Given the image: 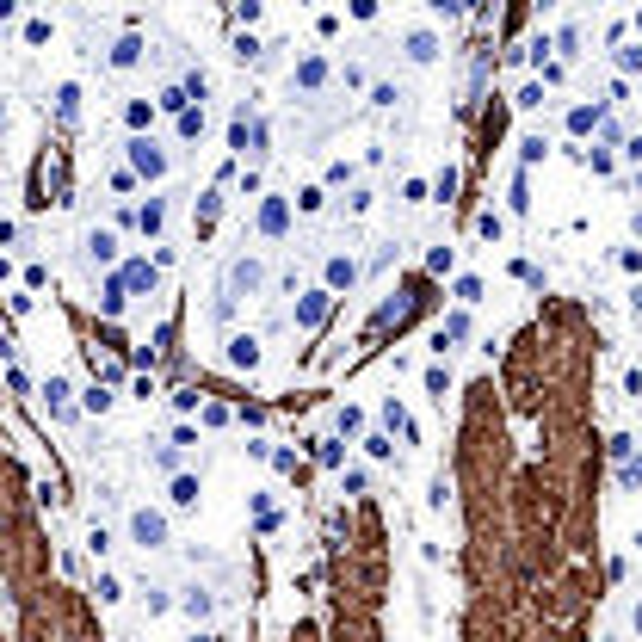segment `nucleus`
Segmentation results:
<instances>
[{
  "label": "nucleus",
  "mask_w": 642,
  "mask_h": 642,
  "mask_svg": "<svg viewBox=\"0 0 642 642\" xmlns=\"http://www.w3.org/2000/svg\"><path fill=\"white\" fill-rule=\"evenodd\" d=\"M321 81H328V62H321V56H309V62L297 68V87H309V93H315Z\"/></svg>",
  "instance_id": "nucleus-8"
},
{
  "label": "nucleus",
  "mask_w": 642,
  "mask_h": 642,
  "mask_svg": "<svg viewBox=\"0 0 642 642\" xmlns=\"http://www.w3.org/2000/svg\"><path fill=\"white\" fill-rule=\"evenodd\" d=\"M56 105H62V118H75V105H81V87H62V93H56Z\"/></svg>",
  "instance_id": "nucleus-22"
},
{
  "label": "nucleus",
  "mask_w": 642,
  "mask_h": 642,
  "mask_svg": "<svg viewBox=\"0 0 642 642\" xmlns=\"http://www.w3.org/2000/svg\"><path fill=\"white\" fill-rule=\"evenodd\" d=\"M476 235H482V241H501V217H494V210H482V217H476Z\"/></svg>",
  "instance_id": "nucleus-16"
},
{
  "label": "nucleus",
  "mask_w": 642,
  "mask_h": 642,
  "mask_svg": "<svg viewBox=\"0 0 642 642\" xmlns=\"http://www.w3.org/2000/svg\"><path fill=\"white\" fill-rule=\"evenodd\" d=\"M87 408H93V414H105V408H112V389H99V383H93V389H87Z\"/></svg>",
  "instance_id": "nucleus-23"
},
{
  "label": "nucleus",
  "mask_w": 642,
  "mask_h": 642,
  "mask_svg": "<svg viewBox=\"0 0 642 642\" xmlns=\"http://www.w3.org/2000/svg\"><path fill=\"white\" fill-rule=\"evenodd\" d=\"M192 642H223V636H192Z\"/></svg>",
  "instance_id": "nucleus-28"
},
{
  "label": "nucleus",
  "mask_w": 642,
  "mask_h": 642,
  "mask_svg": "<svg viewBox=\"0 0 642 642\" xmlns=\"http://www.w3.org/2000/svg\"><path fill=\"white\" fill-rule=\"evenodd\" d=\"M291 642H315V624H297V636Z\"/></svg>",
  "instance_id": "nucleus-26"
},
{
  "label": "nucleus",
  "mask_w": 642,
  "mask_h": 642,
  "mask_svg": "<svg viewBox=\"0 0 642 642\" xmlns=\"http://www.w3.org/2000/svg\"><path fill=\"white\" fill-rule=\"evenodd\" d=\"M328 303H334L328 291H309V297L297 303V321H303V328H321V315H328Z\"/></svg>",
  "instance_id": "nucleus-7"
},
{
  "label": "nucleus",
  "mask_w": 642,
  "mask_h": 642,
  "mask_svg": "<svg viewBox=\"0 0 642 642\" xmlns=\"http://www.w3.org/2000/svg\"><path fill=\"white\" fill-rule=\"evenodd\" d=\"M463 334H470V321H463V315H451V321H445V328H439V340H433V346L445 352V346H457Z\"/></svg>",
  "instance_id": "nucleus-10"
},
{
  "label": "nucleus",
  "mask_w": 642,
  "mask_h": 642,
  "mask_svg": "<svg viewBox=\"0 0 642 642\" xmlns=\"http://www.w3.org/2000/svg\"><path fill=\"white\" fill-rule=\"evenodd\" d=\"M136 56H142V38H124V44H118V50H112V62H118V68H130V62H136Z\"/></svg>",
  "instance_id": "nucleus-17"
},
{
  "label": "nucleus",
  "mask_w": 642,
  "mask_h": 642,
  "mask_svg": "<svg viewBox=\"0 0 642 642\" xmlns=\"http://www.w3.org/2000/svg\"><path fill=\"white\" fill-rule=\"evenodd\" d=\"M229 365H235V371H254V365H260V340H254V334H235V340H229Z\"/></svg>",
  "instance_id": "nucleus-4"
},
{
  "label": "nucleus",
  "mask_w": 642,
  "mask_h": 642,
  "mask_svg": "<svg viewBox=\"0 0 642 642\" xmlns=\"http://www.w3.org/2000/svg\"><path fill=\"white\" fill-rule=\"evenodd\" d=\"M513 105H525V112H538V105H544V81H531V87H525Z\"/></svg>",
  "instance_id": "nucleus-18"
},
{
  "label": "nucleus",
  "mask_w": 642,
  "mask_h": 642,
  "mask_svg": "<svg viewBox=\"0 0 642 642\" xmlns=\"http://www.w3.org/2000/svg\"><path fill=\"white\" fill-rule=\"evenodd\" d=\"M0 130H7V105H0Z\"/></svg>",
  "instance_id": "nucleus-29"
},
{
  "label": "nucleus",
  "mask_w": 642,
  "mask_h": 642,
  "mask_svg": "<svg viewBox=\"0 0 642 642\" xmlns=\"http://www.w3.org/2000/svg\"><path fill=\"white\" fill-rule=\"evenodd\" d=\"M624 155H630V161H642V136H630V142H624Z\"/></svg>",
  "instance_id": "nucleus-25"
},
{
  "label": "nucleus",
  "mask_w": 642,
  "mask_h": 642,
  "mask_svg": "<svg viewBox=\"0 0 642 642\" xmlns=\"http://www.w3.org/2000/svg\"><path fill=\"white\" fill-rule=\"evenodd\" d=\"M284 223H291V204L266 198V204H260V229H266V235H284Z\"/></svg>",
  "instance_id": "nucleus-6"
},
{
  "label": "nucleus",
  "mask_w": 642,
  "mask_h": 642,
  "mask_svg": "<svg viewBox=\"0 0 642 642\" xmlns=\"http://www.w3.org/2000/svg\"><path fill=\"white\" fill-rule=\"evenodd\" d=\"M130 167L142 173V180H161V173H167V155L155 149L149 136H136V142H130Z\"/></svg>",
  "instance_id": "nucleus-3"
},
{
  "label": "nucleus",
  "mask_w": 642,
  "mask_h": 642,
  "mask_svg": "<svg viewBox=\"0 0 642 642\" xmlns=\"http://www.w3.org/2000/svg\"><path fill=\"white\" fill-rule=\"evenodd\" d=\"M426 389H433V396L445 402V389H451V377H445V365H433V371H426Z\"/></svg>",
  "instance_id": "nucleus-19"
},
{
  "label": "nucleus",
  "mask_w": 642,
  "mask_h": 642,
  "mask_svg": "<svg viewBox=\"0 0 642 642\" xmlns=\"http://www.w3.org/2000/svg\"><path fill=\"white\" fill-rule=\"evenodd\" d=\"M260 278H266V272H260V260H235V266L223 272V297H217V315H229L241 297H254V291H260Z\"/></svg>",
  "instance_id": "nucleus-1"
},
{
  "label": "nucleus",
  "mask_w": 642,
  "mask_h": 642,
  "mask_svg": "<svg viewBox=\"0 0 642 642\" xmlns=\"http://www.w3.org/2000/svg\"><path fill=\"white\" fill-rule=\"evenodd\" d=\"M99 303H105V315H124V284L112 278V284H105V297H99Z\"/></svg>",
  "instance_id": "nucleus-15"
},
{
  "label": "nucleus",
  "mask_w": 642,
  "mask_h": 642,
  "mask_svg": "<svg viewBox=\"0 0 642 642\" xmlns=\"http://www.w3.org/2000/svg\"><path fill=\"white\" fill-rule=\"evenodd\" d=\"M186 612H192V618H204V612H210V593H204V587H192V593H186Z\"/></svg>",
  "instance_id": "nucleus-20"
},
{
  "label": "nucleus",
  "mask_w": 642,
  "mask_h": 642,
  "mask_svg": "<svg viewBox=\"0 0 642 642\" xmlns=\"http://www.w3.org/2000/svg\"><path fill=\"white\" fill-rule=\"evenodd\" d=\"M352 278H359V266H352V260H328V284H334V291H340V284H352Z\"/></svg>",
  "instance_id": "nucleus-13"
},
{
  "label": "nucleus",
  "mask_w": 642,
  "mask_h": 642,
  "mask_svg": "<svg viewBox=\"0 0 642 642\" xmlns=\"http://www.w3.org/2000/svg\"><path fill=\"white\" fill-rule=\"evenodd\" d=\"M402 50H408V62H433V56H439V38H433V31H408Z\"/></svg>",
  "instance_id": "nucleus-5"
},
{
  "label": "nucleus",
  "mask_w": 642,
  "mask_h": 642,
  "mask_svg": "<svg viewBox=\"0 0 642 642\" xmlns=\"http://www.w3.org/2000/svg\"><path fill=\"white\" fill-rule=\"evenodd\" d=\"M204 130V105H198V112H180V136H198Z\"/></svg>",
  "instance_id": "nucleus-24"
},
{
  "label": "nucleus",
  "mask_w": 642,
  "mask_h": 642,
  "mask_svg": "<svg viewBox=\"0 0 642 642\" xmlns=\"http://www.w3.org/2000/svg\"><path fill=\"white\" fill-rule=\"evenodd\" d=\"M87 254H93V260H112V254H118V241L105 235V229H93V235H87Z\"/></svg>",
  "instance_id": "nucleus-12"
},
{
  "label": "nucleus",
  "mask_w": 642,
  "mask_h": 642,
  "mask_svg": "<svg viewBox=\"0 0 642 642\" xmlns=\"http://www.w3.org/2000/svg\"><path fill=\"white\" fill-rule=\"evenodd\" d=\"M482 297V278H457V303H476Z\"/></svg>",
  "instance_id": "nucleus-21"
},
{
  "label": "nucleus",
  "mask_w": 642,
  "mask_h": 642,
  "mask_svg": "<svg viewBox=\"0 0 642 642\" xmlns=\"http://www.w3.org/2000/svg\"><path fill=\"white\" fill-rule=\"evenodd\" d=\"M130 538H136L142 550H161V544H167V519H161V513H149V507L130 513Z\"/></svg>",
  "instance_id": "nucleus-2"
},
{
  "label": "nucleus",
  "mask_w": 642,
  "mask_h": 642,
  "mask_svg": "<svg viewBox=\"0 0 642 642\" xmlns=\"http://www.w3.org/2000/svg\"><path fill=\"white\" fill-rule=\"evenodd\" d=\"M630 309H636V321H642V291H636V303H630Z\"/></svg>",
  "instance_id": "nucleus-27"
},
{
  "label": "nucleus",
  "mask_w": 642,
  "mask_h": 642,
  "mask_svg": "<svg viewBox=\"0 0 642 642\" xmlns=\"http://www.w3.org/2000/svg\"><path fill=\"white\" fill-rule=\"evenodd\" d=\"M118 284H124V291H155V266H130Z\"/></svg>",
  "instance_id": "nucleus-9"
},
{
  "label": "nucleus",
  "mask_w": 642,
  "mask_h": 642,
  "mask_svg": "<svg viewBox=\"0 0 642 642\" xmlns=\"http://www.w3.org/2000/svg\"><path fill=\"white\" fill-rule=\"evenodd\" d=\"M605 112H599V105H581V112H568V130H575V136H587L593 124H599Z\"/></svg>",
  "instance_id": "nucleus-11"
},
{
  "label": "nucleus",
  "mask_w": 642,
  "mask_h": 642,
  "mask_svg": "<svg viewBox=\"0 0 642 642\" xmlns=\"http://www.w3.org/2000/svg\"><path fill=\"white\" fill-rule=\"evenodd\" d=\"M173 507H198V482H192V476L173 482Z\"/></svg>",
  "instance_id": "nucleus-14"
}]
</instances>
